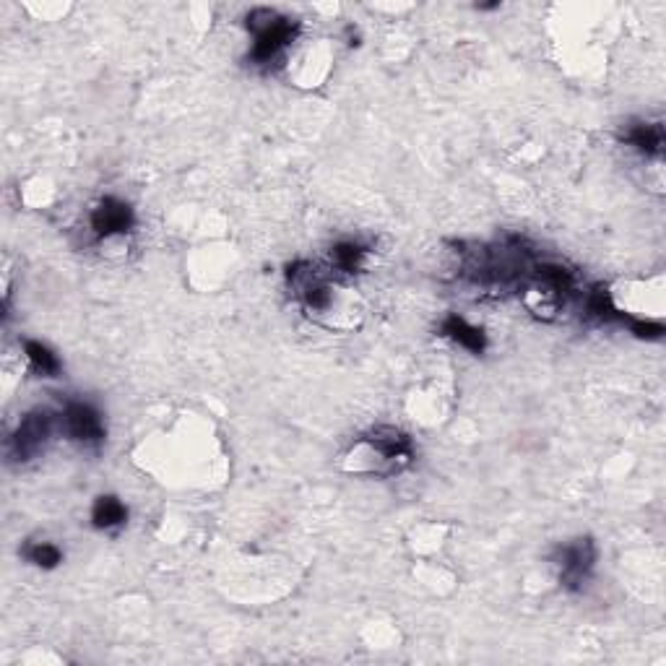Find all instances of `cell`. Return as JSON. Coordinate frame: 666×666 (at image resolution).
<instances>
[{"instance_id": "1", "label": "cell", "mask_w": 666, "mask_h": 666, "mask_svg": "<svg viewBox=\"0 0 666 666\" xmlns=\"http://www.w3.org/2000/svg\"><path fill=\"white\" fill-rule=\"evenodd\" d=\"M412 456V440L404 432L396 427H380L354 443L352 451L347 453V469L391 477L412 464Z\"/></svg>"}, {"instance_id": "2", "label": "cell", "mask_w": 666, "mask_h": 666, "mask_svg": "<svg viewBox=\"0 0 666 666\" xmlns=\"http://www.w3.org/2000/svg\"><path fill=\"white\" fill-rule=\"evenodd\" d=\"M248 29L253 32V63L255 66H268L297 37V21L284 19L271 8H255L248 16Z\"/></svg>"}, {"instance_id": "3", "label": "cell", "mask_w": 666, "mask_h": 666, "mask_svg": "<svg viewBox=\"0 0 666 666\" xmlns=\"http://www.w3.org/2000/svg\"><path fill=\"white\" fill-rule=\"evenodd\" d=\"M53 435V419L47 417L45 412H34L27 414L21 419L19 430L14 432V438L8 443L11 448V456L16 461H29V458L40 456L45 451V443Z\"/></svg>"}, {"instance_id": "4", "label": "cell", "mask_w": 666, "mask_h": 666, "mask_svg": "<svg viewBox=\"0 0 666 666\" xmlns=\"http://www.w3.org/2000/svg\"><path fill=\"white\" fill-rule=\"evenodd\" d=\"M596 562V547L591 539H575L557 549V565H560V581L568 588H581Z\"/></svg>"}, {"instance_id": "5", "label": "cell", "mask_w": 666, "mask_h": 666, "mask_svg": "<svg viewBox=\"0 0 666 666\" xmlns=\"http://www.w3.org/2000/svg\"><path fill=\"white\" fill-rule=\"evenodd\" d=\"M63 427L71 440L81 445H99L105 440V425L94 406L84 401H71L63 409Z\"/></svg>"}, {"instance_id": "6", "label": "cell", "mask_w": 666, "mask_h": 666, "mask_svg": "<svg viewBox=\"0 0 666 666\" xmlns=\"http://www.w3.org/2000/svg\"><path fill=\"white\" fill-rule=\"evenodd\" d=\"M133 227V209L120 198H102L97 209L92 211V229L99 240H115L125 237Z\"/></svg>"}, {"instance_id": "7", "label": "cell", "mask_w": 666, "mask_h": 666, "mask_svg": "<svg viewBox=\"0 0 666 666\" xmlns=\"http://www.w3.org/2000/svg\"><path fill=\"white\" fill-rule=\"evenodd\" d=\"M625 141L643 157H661L664 149V128L659 123H635L625 131Z\"/></svg>"}, {"instance_id": "8", "label": "cell", "mask_w": 666, "mask_h": 666, "mask_svg": "<svg viewBox=\"0 0 666 666\" xmlns=\"http://www.w3.org/2000/svg\"><path fill=\"white\" fill-rule=\"evenodd\" d=\"M125 521H128V508L120 503L118 497L105 495V497H99L97 503H94L92 523L97 526V529H102V531L120 529V526H125Z\"/></svg>"}, {"instance_id": "9", "label": "cell", "mask_w": 666, "mask_h": 666, "mask_svg": "<svg viewBox=\"0 0 666 666\" xmlns=\"http://www.w3.org/2000/svg\"><path fill=\"white\" fill-rule=\"evenodd\" d=\"M443 333L448 339H453L456 344H461L464 349L474 354L484 352V333L479 328H474L471 323H466L464 318H458V315H451V318L443 323Z\"/></svg>"}, {"instance_id": "10", "label": "cell", "mask_w": 666, "mask_h": 666, "mask_svg": "<svg viewBox=\"0 0 666 666\" xmlns=\"http://www.w3.org/2000/svg\"><path fill=\"white\" fill-rule=\"evenodd\" d=\"M367 250L362 245H354V242H341L331 250V263L339 274H354L365 266Z\"/></svg>"}, {"instance_id": "11", "label": "cell", "mask_w": 666, "mask_h": 666, "mask_svg": "<svg viewBox=\"0 0 666 666\" xmlns=\"http://www.w3.org/2000/svg\"><path fill=\"white\" fill-rule=\"evenodd\" d=\"M24 357H27L29 365H32L37 373L47 375V378H55V375L60 373V360L45 344H40V341H27V344H24Z\"/></svg>"}, {"instance_id": "12", "label": "cell", "mask_w": 666, "mask_h": 666, "mask_svg": "<svg viewBox=\"0 0 666 666\" xmlns=\"http://www.w3.org/2000/svg\"><path fill=\"white\" fill-rule=\"evenodd\" d=\"M24 555H27V560L32 562V565H37V568H45V570L58 568L60 562H63V552H60L53 542L29 544V547L24 549Z\"/></svg>"}]
</instances>
